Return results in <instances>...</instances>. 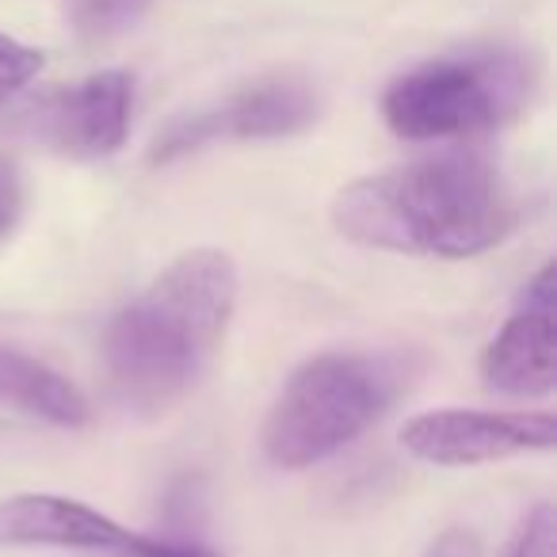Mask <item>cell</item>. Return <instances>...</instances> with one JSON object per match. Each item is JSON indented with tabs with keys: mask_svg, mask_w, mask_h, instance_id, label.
<instances>
[{
	"mask_svg": "<svg viewBox=\"0 0 557 557\" xmlns=\"http://www.w3.org/2000/svg\"><path fill=\"white\" fill-rule=\"evenodd\" d=\"M240 275L222 248H191L103 329V367L115 401L157 420L207 374L237 310Z\"/></svg>",
	"mask_w": 557,
	"mask_h": 557,
	"instance_id": "obj_1",
	"label": "cell"
},
{
	"mask_svg": "<svg viewBox=\"0 0 557 557\" xmlns=\"http://www.w3.org/2000/svg\"><path fill=\"white\" fill-rule=\"evenodd\" d=\"M329 214L351 245L466 260L516 233L519 202L488 157L440 153L351 180Z\"/></svg>",
	"mask_w": 557,
	"mask_h": 557,
	"instance_id": "obj_2",
	"label": "cell"
},
{
	"mask_svg": "<svg viewBox=\"0 0 557 557\" xmlns=\"http://www.w3.org/2000/svg\"><path fill=\"white\" fill-rule=\"evenodd\" d=\"M409 386V367L394 356L321 351L290 371L260 428V447L275 470H310L359 440Z\"/></svg>",
	"mask_w": 557,
	"mask_h": 557,
	"instance_id": "obj_3",
	"label": "cell"
},
{
	"mask_svg": "<svg viewBox=\"0 0 557 557\" xmlns=\"http://www.w3.org/2000/svg\"><path fill=\"white\" fill-rule=\"evenodd\" d=\"M539 70L523 50H470L401 73L382 96V119L405 141H455L523 115Z\"/></svg>",
	"mask_w": 557,
	"mask_h": 557,
	"instance_id": "obj_4",
	"label": "cell"
},
{
	"mask_svg": "<svg viewBox=\"0 0 557 557\" xmlns=\"http://www.w3.org/2000/svg\"><path fill=\"white\" fill-rule=\"evenodd\" d=\"M131 115L134 77L126 70H103L77 85L32 96L9 119V134L70 161H103L126 146Z\"/></svg>",
	"mask_w": 557,
	"mask_h": 557,
	"instance_id": "obj_5",
	"label": "cell"
},
{
	"mask_svg": "<svg viewBox=\"0 0 557 557\" xmlns=\"http://www.w3.org/2000/svg\"><path fill=\"white\" fill-rule=\"evenodd\" d=\"M321 119V92L306 77L278 73L237 88L214 108L180 115L149 146V161L172 164L218 141H275L310 131Z\"/></svg>",
	"mask_w": 557,
	"mask_h": 557,
	"instance_id": "obj_6",
	"label": "cell"
},
{
	"mask_svg": "<svg viewBox=\"0 0 557 557\" xmlns=\"http://www.w3.org/2000/svg\"><path fill=\"white\" fill-rule=\"evenodd\" d=\"M401 447L428 466H485L557 447L554 412L435 409L405 420Z\"/></svg>",
	"mask_w": 557,
	"mask_h": 557,
	"instance_id": "obj_7",
	"label": "cell"
},
{
	"mask_svg": "<svg viewBox=\"0 0 557 557\" xmlns=\"http://www.w3.org/2000/svg\"><path fill=\"white\" fill-rule=\"evenodd\" d=\"M481 379L493 394L539 401L557 389V268L546 263L519 290L516 310L481 351Z\"/></svg>",
	"mask_w": 557,
	"mask_h": 557,
	"instance_id": "obj_8",
	"label": "cell"
},
{
	"mask_svg": "<svg viewBox=\"0 0 557 557\" xmlns=\"http://www.w3.org/2000/svg\"><path fill=\"white\" fill-rule=\"evenodd\" d=\"M146 534L126 531L92 504L54 493H16L0 500V546H65L85 554L134 557Z\"/></svg>",
	"mask_w": 557,
	"mask_h": 557,
	"instance_id": "obj_9",
	"label": "cell"
},
{
	"mask_svg": "<svg viewBox=\"0 0 557 557\" xmlns=\"http://www.w3.org/2000/svg\"><path fill=\"white\" fill-rule=\"evenodd\" d=\"M0 409L47 420L54 428H85L92 417L77 382L9 344H0Z\"/></svg>",
	"mask_w": 557,
	"mask_h": 557,
	"instance_id": "obj_10",
	"label": "cell"
},
{
	"mask_svg": "<svg viewBox=\"0 0 557 557\" xmlns=\"http://www.w3.org/2000/svg\"><path fill=\"white\" fill-rule=\"evenodd\" d=\"M157 0H73L70 16L73 27L85 35L88 42H108L115 35H126L131 27L141 24Z\"/></svg>",
	"mask_w": 557,
	"mask_h": 557,
	"instance_id": "obj_11",
	"label": "cell"
},
{
	"mask_svg": "<svg viewBox=\"0 0 557 557\" xmlns=\"http://www.w3.org/2000/svg\"><path fill=\"white\" fill-rule=\"evenodd\" d=\"M496 557H557V516L554 504H539L527 511L523 523L516 527L504 549Z\"/></svg>",
	"mask_w": 557,
	"mask_h": 557,
	"instance_id": "obj_12",
	"label": "cell"
},
{
	"mask_svg": "<svg viewBox=\"0 0 557 557\" xmlns=\"http://www.w3.org/2000/svg\"><path fill=\"white\" fill-rule=\"evenodd\" d=\"M42 70V54L20 39L0 35V111L9 108Z\"/></svg>",
	"mask_w": 557,
	"mask_h": 557,
	"instance_id": "obj_13",
	"label": "cell"
},
{
	"mask_svg": "<svg viewBox=\"0 0 557 557\" xmlns=\"http://www.w3.org/2000/svg\"><path fill=\"white\" fill-rule=\"evenodd\" d=\"M24 202H27V187H24V172L12 157L0 153V240L12 237V230L24 218Z\"/></svg>",
	"mask_w": 557,
	"mask_h": 557,
	"instance_id": "obj_14",
	"label": "cell"
},
{
	"mask_svg": "<svg viewBox=\"0 0 557 557\" xmlns=\"http://www.w3.org/2000/svg\"><path fill=\"white\" fill-rule=\"evenodd\" d=\"M428 557H481V542L470 531H447L435 539Z\"/></svg>",
	"mask_w": 557,
	"mask_h": 557,
	"instance_id": "obj_15",
	"label": "cell"
}]
</instances>
